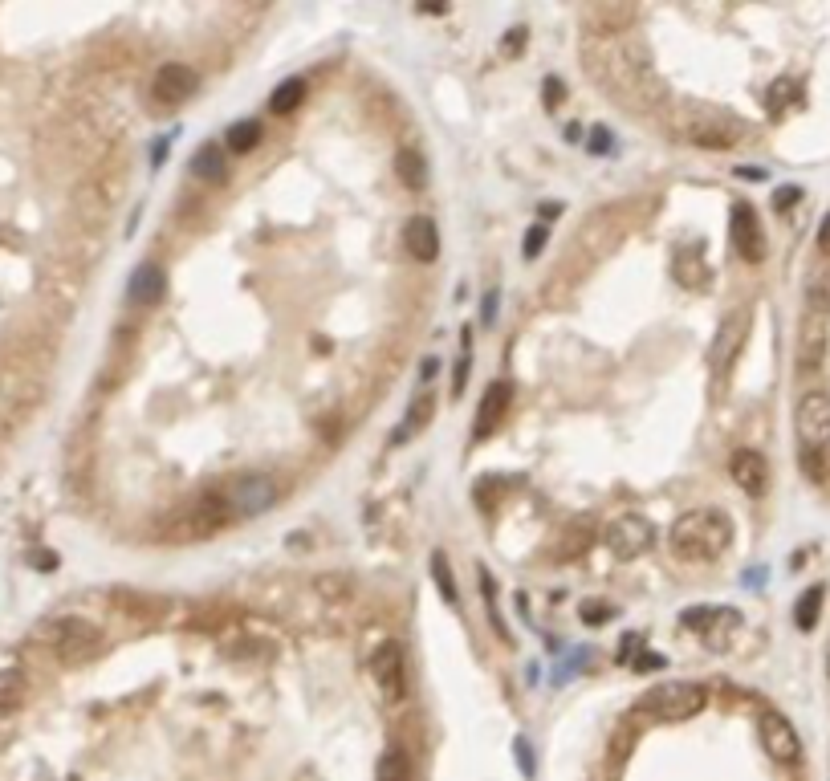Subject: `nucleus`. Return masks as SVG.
Returning <instances> with one entry per match:
<instances>
[{
	"label": "nucleus",
	"mask_w": 830,
	"mask_h": 781,
	"mask_svg": "<svg viewBox=\"0 0 830 781\" xmlns=\"http://www.w3.org/2000/svg\"><path fill=\"white\" fill-rule=\"evenodd\" d=\"M680 623H684L688 631H700L704 639H713V643L721 647L717 627L733 635V631H737V623H741V615H737V611H729V607H688V611L680 615Z\"/></svg>",
	"instance_id": "17"
},
{
	"label": "nucleus",
	"mask_w": 830,
	"mask_h": 781,
	"mask_svg": "<svg viewBox=\"0 0 830 781\" xmlns=\"http://www.w3.org/2000/svg\"><path fill=\"white\" fill-rule=\"evenodd\" d=\"M192 175L204 179V184H220V179H224V151H220V143L196 147V155H192Z\"/></svg>",
	"instance_id": "21"
},
{
	"label": "nucleus",
	"mask_w": 830,
	"mask_h": 781,
	"mask_svg": "<svg viewBox=\"0 0 830 781\" xmlns=\"http://www.w3.org/2000/svg\"><path fill=\"white\" fill-rule=\"evenodd\" d=\"M818 253L822 257H830V212L822 216V224H818Z\"/></svg>",
	"instance_id": "32"
},
{
	"label": "nucleus",
	"mask_w": 830,
	"mask_h": 781,
	"mask_svg": "<svg viewBox=\"0 0 830 781\" xmlns=\"http://www.w3.org/2000/svg\"><path fill=\"white\" fill-rule=\"evenodd\" d=\"M672 135H680L696 147H708V151H725V147L745 139V123L733 114H725V110H717V106L713 110H688Z\"/></svg>",
	"instance_id": "6"
},
{
	"label": "nucleus",
	"mask_w": 830,
	"mask_h": 781,
	"mask_svg": "<svg viewBox=\"0 0 830 781\" xmlns=\"http://www.w3.org/2000/svg\"><path fill=\"white\" fill-rule=\"evenodd\" d=\"M257 143H261V123H253V118H241V123H232L228 135H224V147H228L232 155H249Z\"/></svg>",
	"instance_id": "25"
},
{
	"label": "nucleus",
	"mask_w": 830,
	"mask_h": 781,
	"mask_svg": "<svg viewBox=\"0 0 830 781\" xmlns=\"http://www.w3.org/2000/svg\"><path fill=\"white\" fill-rule=\"evenodd\" d=\"M822 603H826V586H810V590L798 598V603H794V623H798V631H814V627H818Z\"/></svg>",
	"instance_id": "23"
},
{
	"label": "nucleus",
	"mask_w": 830,
	"mask_h": 781,
	"mask_svg": "<svg viewBox=\"0 0 830 781\" xmlns=\"http://www.w3.org/2000/svg\"><path fill=\"white\" fill-rule=\"evenodd\" d=\"M127 293H131V302H135V306H159V302H163V293H167V273H163V265L143 261V265L131 273Z\"/></svg>",
	"instance_id": "18"
},
{
	"label": "nucleus",
	"mask_w": 830,
	"mask_h": 781,
	"mask_svg": "<svg viewBox=\"0 0 830 781\" xmlns=\"http://www.w3.org/2000/svg\"><path fill=\"white\" fill-rule=\"evenodd\" d=\"M277 497H281L277 480L265 476V472H241V476L224 480V485L216 489V501H220L224 517H261L277 505Z\"/></svg>",
	"instance_id": "4"
},
{
	"label": "nucleus",
	"mask_w": 830,
	"mask_h": 781,
	"mask_svg": "<svg viewBox=\"0 0 830 781\" xmlns=\"http://www.w3.org/2000/svg\"><path fill=\"white\" fill-rule=\"evenodd\" d=\"M395 175H399V184H403L407 192H420V188L428 184V163H424V155H420V151H411V147H403V151L395 155Z\"/></svg>",
	"instance_id": "20"
},
{
	"label": "nucleus",
	"mask_w": 830,
	"mask_h": 781,
	"mask_svg": "<svg viewBox=\"0 0 830 781\" xmlns=\"http://www.w3.org/2000/svg\"><path fill=\"white\" fill-rule=\"evenodd\" d=\"M542 94H550L546 102H550V106H558V102H562V82H558V78H550V82L542 86Z\"/></svg>",
	"instance_id": "33"
},
{
	"label": "nucleus",
	"mask_w": 830,
	"mask_h": 781,
	"mask_svg": "<svg viewBox=\"0 0 830 781\" xmlns=\"http://www.w3.org/2000/svg\"><path fill=\"white\" fill-rule=\"evenodd\" d=\"M757 737H761V749L774 757L778 765H794L802 757V741H798V729L782 712H761L757 720Z\"/></svg>",
	"instance_id": "12"
},
{
	"label": "nucleus",
	"mask_w": 830,
	"mask_h": 781,
	"mask_svg": "<svg viewBox=\"0 0 830 781\" xmlns=\"http://www.w3.org/2000/svg\"><path fill=\"white\" fill-rule=\"evenodd\" d=\"M468 367H472V330L460 334V358H456V375H452V395H464Z\"/></svg>",
	"instance_id": "29"
},
{
	"label": "nucleus",
	"mask_w": 830,
	"mask_h": 781,
	"mask_svg": "<svg viewBox=\"0 0 830 781\" xmlns=\"http://www.w3.org/2000/svg\"><path fill=\"white\" fill-rule=\"evenodd\" d=\"M375 781H415L407 753H403V749H387V753L375 761Z\"/></svg>",
	"instance_id": "27"
},
{
	"label": "nucleus",
	"mask_w": 830,
	"mask_h": 781,
	"mask_svg": "<svg viewBox=\"0 0 830 781\" xmlns=\"http://www.w3.org/2000/svg\"><path fill=\"white\" fill-rule=\"evenodd\" d=\"M432 578H436V590H440L444 603H452V607H456V578H452V566H448L444 550H436V554H432Z\"/></svg>",
	"instance_id": "28"
},
{
	"label": "nucleus",
	"mask_w": 830,
	"mask_h": 781,
	"mask_svg": "<svg viewBox=\"0 0 830 781\" xmlns=\"http://www.w3.org/2000/svg\"><path fill=\"white\" fill-rule=\"evenodd\" d=\"M33 643H41L49 655H57L62 664H82V659H90L102 643L98 627L78 619V615H57V619H45L33 627Z\"/></svg>",
	"instance_id": "2"
},
{
	"label": "nucleus",
	"mask_w": 830,
	"mask_h": 781,
	"mask_svg": "<svg viewBox=\"0 0 830 781\" xmlns=\"http://www.w3.org/2000/svg\"><path fill=\"white\" fill-rule=\"evenodd\" d=\"M729 476L737 480V489L745 497H765V489H769V464L757 448H737L729 456Z\"/></svg>",
	"instance_id": "14"
},
{
	"label": "nucleus",
	"mask_w": 830,
	"mask_h": 781,
	"mask_svg": "<svg viewBox=\"0 0 830 781\" xmlns=\"http://www.w3.org/2000/svg\"><path fill=\"white\" fill-rule=\"evenodd\" d=\"M403 249L411 261H420V265H432L440 257V228L432 216H411L403 224Z\"/></svg>",
	"instance_id": "16"
},
{
	"label": "nucleus",
	"mask_w": 830,
	"mask_h": 781,
	"mask_svg": "<svg viewBox=\"0 0 830 781\" xmlns=\"http://www.w3.org/2000/svg\"><path fill=\"white\" fill-rule=\"evenodd\" d=\"M25 704V672L5 668L0 672V716H13Z\"/></svg>",
	"instance_id": "24"
},
{
	"label": "nucleus",
	"mask_w": 830,
	"mask_h": 781,
	"mask_svg": "<svg viewBox=\"0 0 830 781\" xmlns=\"http://www.w3.org/2000/svg\"><path fill=\"white\" fill-rule=\"evenodd\" d=\"M432 415H436V395L432 391H420L411 399V407H407V415H403V428L395 432V440L403 444V440H411V436H420L428 424H432Z\"/></svg>",
	"instance_id": "19"
},
{
	"label": "nucleus",
	"mask_w": 830,
	"mask_h": 781,
	"mask_svg": "<svg viewBox=\"0 0 830 781\" xmlns=\"http://www.w3.org/2000/svg\"><path fill=\"white\" fill-rule=\"evenodd\" d=\"M509 403H513V387L505 379L489 383L485 395H481V407H477V424H472V436L477 440H489L509 415Z\"/></svg>",
	"instance_id": "15"
},
{
	"label": "nucleus",
	"mask_w": 830,
	"mask_h": 781,
	"mask_svg": "<svg viewBox=\"0 0 830 781\" xmlns=\"http://www.w3.org/2000/svg\"><path fill=\"white\" fill-rule=\"evenodd\" d=\"M196 86H200V74H196L192 66H184V62H167V66L155 70L151 98H155V106L175 110V106H184V102L196 94Z\"/></svg>",
	"instance_id": "13"
},
{
	"label": "nucleus",
	"mask_w": 830,
	"mask_h": 781,
	"mask_svg": "<svg viewBox=\"0 0 830 781\" xmlns=\"http://www.w3.org/2000/svg\"><path fill=\"white\" fill-rule=\"evenodd\" d=\"M729 236H733V249L741 253V261L749 265H761L765 261V228L757 220V208L749 200H737L733 212H729Z\"/></svg>",
	"instance_id": "11"
},
{
	"label": "nucleus",
	"mask_w": 830,
	"mask_h": 781,
	"mask_svg": "<svg viewBox=\"0 0 830 781\" xmlns=\"http://www.w3.org/2000/svg\"><path fill=\"white\" fill-rule=\"evenodd\" d=\"M651 546H656V525H651L647 517H639V513H623L607 525V550L619 562H635Z\"/></svg>",
	"instance_id": "9"
},
{
	"label": "nucleus",
	"mask_w": 830,
	"mask_h": 781,
	"mask_svg": "<svg viewBox=\"0 0 830 781\" xmlns=\"http://www.w3.org/2000/svg\"><path fill=\"white\" fill-rule=\"evenodd\" d=\"M826 676H830V651H826Z\"/></svg>",
	"instance_id": "36"
},
{
	"label": "nucleus",
	"mask_w": 830,
	"mask_h": 781,
	"mask_svg": "<svg viewBox=\"0 0 830 781\" xmlns=\"http://www.w3.org/2000/svg\"><path fill=\"white\" fill-rule=\"evenodd\" d=\"M802 102V86L794 82V78H778L774 86L765 90V106H769V114H786V110H794Z\"/></svg>",
	"instance_id": "26"
},
{
	"label": "nucleus",
	"mask_w": 830,
	"mask_h": 781,
	"mask_svg": "<svg viewBox=\"0 0 830 781\" xmlns=\"http://www.w3.org/2000/svg\"><path fill=\"white\" fill-rule=\"evenodd\" d=\"M704 704H708V688L696 680H668L639 696V712L656 720H692L704 712Z\"/></svg>",
	"instance_id": "5"
},
{
	"label": "nucleus",
	"mask_w": 830,
	"mask_h": 781,
	"mask_svg": "<svg viewBox=\"0 0 830 781\" xmlns=\"http://www.w3.org/2000/svg\"><path fill=\"white\" fill-rule=\"evenodd\" d=\"M546 240H550V228L546 224H533L529 228V236H525V245H521V253H525V261H533L542 249H546Z\"/></svg>",
	"instance_id": "30"
},
{
	"label": "nucleus",
	"mask_w": 830,
	"mask_h": 781,
	"mask_svg": "<svg viewBox=\"0 0 830 781\" xmlns=\"http://www.w3.org/2000/svg\"><path fill=\"white\" fill-rule=\"evenodd\" d=\"M794 432L802 448V468L818 476V460L830 452V395L826 391H806L794 411Z\"/></svg>",
	"instance_id": "3"
},
{
	"label": "nucleus",
	"mask_w": 830,
	"mask_h": 781,
	"mask_svg": "<svg viewBox=\"0 0 830 781\" xmlns=\"http://www.w3.org/2000/svg\"><path fill=\"white\" fill-rule=\"evenodd\" d=\"M371 680H375L379 696L391 700V704L407 696V655H403V647L395 639H387V643L375 647V655H371Z\"/></svg>",
	"instance_id": "10"
},
{
	"label": "nucleus",
	"mask_w": 830,
	"mask_h": 781,
	"mask_svg": "<svg viewBox=\"0 0 830 781\" xmlns=\"http://www.w3.org/2000/svg\"><path fill=\"white\" fill-rule=\"evenodd\" d=\"M668 546L680 562H717L733 546V521L725 509H688L676 517Z\"/></svg>",
	"instance_id": "1"
},
{
	"label": "nucleus",
	"mask_w": 830,
	"mask_h": 781,
	"mask_svg": "<svg viewBox=\"0 0 830 781\" xmlns=\"http://www.w3.org/2000/svg\"><path fill=\"white\" fill-rule=\"evenodd\" d=\"M826 342H830V297H826V289H814V297L802 310V330H798V367L802 371H814L822 363Z\"/></svg>",
	"instance_id": "7"
},
{
	"label": "nucleus",
	"mask_w": 830,
	"mask_h": 781,
	"mask_svg": "<svg viewBox=\"0 0 830 781\" xmlns=\"http://www.w3.org/2000/svg\"><path fill=\"white\" fill-rule=\"evenodd\" d=\"M798 196H802L798 188H782V192H778V208H782V212H786V208H794V204H798Z\"/></svg>",
	"instance_id": "34"
},
{
	"label": "nucleus",
	"mask_w": 830,
	"mask_h": 781,
	"mask_svg": "<svg viewBox=\"0 0 830 781\" xmlns=\"http://www.w3.org/2000/svg\"><path fill=\"white\" fill-rule=\"evenodd\" d=\"M582 619H586L590 627H599V623L611 619V607H607V603H582Z\"/></svg>",
	"instance_id": "31"
},
{
	"label": "nucleus",
	"mask_w": 830,
	"mask_h": 781,
	"mask_svg": "<svg viewBox=\"0 0 830 781\" xmlns=\"http://www.w3.org/2000/svg\"><path fill=\"white\" fill-rule=\"evenodd\" d=\"M749 322H753V310H733V314L721 322L713 346H708V371H713L717 379H725V375L733 371V363L741 358V350H745V342H749Z\"/></svg>",
	"instance_id": "8"
},
{
	"label": "nucleus",
	"mask_w": 830,
	"mask_h": 781,
	"mask_svg": "<svg viewBox=\"0 0 830 781\" xmlns=\"http://www.w3.org/2000/svg\"><path fill=\"white\" fill-rule=\"evenodd\" d=\"M306 94H310V86H306V78H285L277 90H273V98H269V110L273 114H293L302 102H306Z\"/></svg>",
	"instance_id": "22"
},
{
	"label": "nucleus",
	"mask_w": 830,
	"mask_h": 781,
	"mask_svg": "<svg viewBox=\"0 0 830 781\" xmlns=\"http://www.w3.org/2000/svg\"><path fill=\"white\" fill-rule=\"evenodd\" d=\"M595 131H599V135H595V143H590V147H595V151H607V147H611V135H607L603 127H595Z\"/></svg>",
	"instance_id": "35"
}]
</instances>
